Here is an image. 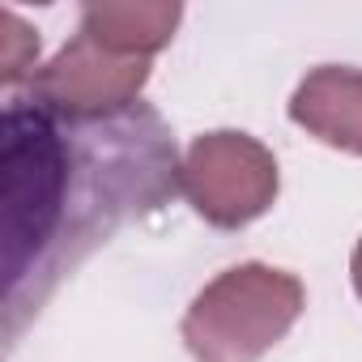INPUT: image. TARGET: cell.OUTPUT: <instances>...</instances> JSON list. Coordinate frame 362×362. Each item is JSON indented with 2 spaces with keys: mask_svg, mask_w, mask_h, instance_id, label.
Returning a JSON list of instances; mask_svg holds the SVG:
<instances>
[{
  "mask_svg": "<svg viewBox=\"0 0 362 362\" xmlns=\"http://www.w3.org/2000/svg\"><path fill=\"white\" fill-rule=\"evenodd\" d=\"M77 149L64 119L13 98L0 119V205H5V324L18 337L22 311L60 277L69 243H81Z\"/></svg>",
  "mask_w": 362,
  "mask_h": 362,
  "instance_id": "obj_1",
  "label": "cell"
},
{
  "mask_svg": "<svg viewBox=\"0 0 362 362\" xmlns=\"http://www.w3.org/2000/svg\"><path fill=\"white\" fill-rule=\"evenodd\" d=\"M298 303V281L260 264L230 269L197 298L188 341L205 362H252L286 332Z\"/></svg>",
  "mask_w": 362,
  "mask_h": 362,
  "instance_id": "obj_2",
  "label": "cell"
},
{
  "mask_svg": "<svg viewBox=\"0 0 362 362\" xmlns=\"http://www.w3.org/2000/svg\"><path fill=\"white\" fill-rule=\"evenodd\" d=\"M145 81V60L119 56L103 47L94 35H77L47 69L35 73L30 81V103L47 107L52 115L77 124L94 119L107 111H119Z\"/></svg>",
  "mask_w": 362,
  "mask_h": 362,
  "instance_id": "obj_3",
  "label": "cell"
},
{
  "mask_svg": "<svg viewBox=\"0 0 362 362\" xmlns=\"http://www.w3.org/2000/svg\"><path fill=\"white\" fill-rule=\"evenodd\" d=\"M184 184L205 218L235 226L269 205V197L277 192V166L256 141L239 132H214L192 145Z\"/></svg>",
  "mask_w": 362,
  "mask_h": 362,
  "instance_id": "obj_4",
  "label": "cell"
},
{
  "mask_svg": "<svg viewBox=\"0 0 362 362\" xmlns=\"http://www.w3.org/2000/svg\"><path fill=\"white\" fill-rule=\"evenodd\" d=\"M294 119L324 141L362 153V73L320 69L315 77H307L294 98Z\"/></svg>",
  "mask_w": 362,
  "mask_h": 362,
  "instance_id": "obj_5",
  "label": "cell"
},
{
  "mask_svg": "<svg viewBox=\"0 0 362 362\" xmlns=\"http://www.w3.org/2000/svg\"><path fill=\"white\" fill-rule=\"evenodd\" d=\"M179 9H162V5H90L81 13V30L94 35L103 47L119 52V56H145L158 43H166V35L175 30Z\"/></svg>",
  "mask_w": 362,
  "mask_h": 362,
  "instance_id": "obj_6",
  "label": "cell"
},
{
  "mask_svg": "<svg viewBox=\"0 0 362 362\" xmlns=\"http://www.w3.org/2000/svg\"><path fill=\"white\" fill-rule=\"evenodd\" d=\"M5 56H0V77L5 86H22V81H35V56H39V39L35 30L13 13L5 9Z\"/></svg>",
  "mask_w": 362,
  "mask_h": 362,
  "instance_id": "obj_7",
  "label": "cell"
},
{
  "mask_svg": "<svg viewBox=\"0 0 362 362\" xmlns=\"http://www.w3.org/2000/svg\"><path fill=\"white\" fill-rule=\"evenodd\" d=\"M354 269H358V290H362V247H358V264Z\"/></svg>",
  "mask_w": 362,
  "mask_h": 362,
  "instance_id": "obj_8",
  "label": "cell"
}]
</instances>
